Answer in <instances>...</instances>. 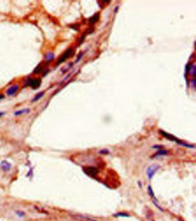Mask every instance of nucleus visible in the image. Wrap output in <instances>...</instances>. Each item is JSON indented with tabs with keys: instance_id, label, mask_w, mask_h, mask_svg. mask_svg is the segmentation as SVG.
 <instances>
[{
	"instance_id": "nucleus-16",
	"label": "nucleus",
	"mask_w": 196,
	"mask_h": 221,
	"mask_svg": "<svg viewBox=\"0 0 196 221\" xmlns=\"http://www.w3.org/2000/svg\"><path fill=\"white\" fill-rule=\"evenodd\" d=\"M100 153H101V154H109V151L108 150V149H105L101 150L100 152Z\"/></svg>"
},
{
	"instance_id": "nucleus-9",
	"label": "nucleus",
	"mask_w": 196,
	"mask_h": 221,
	"mask_svg": "<svg viewBox=\"0 0 196 221\" xmlns=\"http://www.w3.org/2000/svg\"><path fill=\"white\" fill-rule=\"evenodd\" d=\"M147 189H148V194H149V195L150 196V197L152 198V199L153 200V203H154V202H158V200L156 199V197H155V194H154V191H153L152 187H151V186H150V185H149V186H148Z\"/></svg>"
},
{
	"instance_id": "nucleus-20",
	"label": "nucleus",
	"mask_w": 196,
	"mask_h": 221,
	"mask_svg": "<svg viewBox=\"0 0 196 221\" xmlns=\"http://www.w3.org/2000/svg\"><path fill=\"white\" fill-rule=\"evenodd\" d=\"M4 98V95L3 94H0V100H2Z\"/></svg>"
},
{
	"instance_id": "nucleus-22",
	"label": "nucleus",
	"mask_w": 196,
	"mask_h": 221,
	"mask_svg": "<svg viewBox=\"0 0 196 221\" xmlns=\"http://www.w3.org/2000/svg\"><path fill=\"white\" fill-rule=\"evenodd\" d=\"M4 112H0V117L1 116H3L4 115Z\"/></svg>"
},
{
	"instance_id": "nucleus-12",
	"label": "nucleus",
	"mask_w": 196,
	"mask_h": 221,
	"mask_svg": "<svg viewBox=\"0 0 196 221\" xmlns=\"http://www.w3.org/2000/svg\"><path fill=\"white\" fill-rule=\"evenodd\" d=\"M44 95V92H40L39 93L36 94L34 96V97L32 99V102H36L38 100H39L40 99H42Z\"/></svg>"
},
{
	"instance_id": "nucleus-15",
	"label": "nucleus",
	"mask_w": 196,
	"mask_h": 221,
	"mask_svg": "<svg viewBox=\"0 0 196 221\" xmlns=\"http://www.w3.org/2000/svg\"><path fill=\"white\" fill-rule=\"evenodd\" d=\"M115 216H123V217H127V216H129L128 215V214L124 213H117L116 214H114V215Z\"/></svg>"
},
{
	"instance_id": "nucleus-19",
	"label": "nucleus",
	"mask_w": 196,
	"mask_h": 221,
	"mask_svg": "<svg viewBox=\"0 0 196 221\" xmlns=\"http://www.w3.org/2000/svg\"><path fill=\"white\" fill-rule=\"evenodd\" d=\"M48 71H49V70H47H47H46V72H44V73H43V76H46V74H47V73H48Z\"/></svg>"
},
{
	"instance_id": "nucleus-6",
	"label": "nucleus",
	"mask_w": 196,
	"mask_h": 221,
	"mask_svg": "<svg viewBox=\"0 0 196 221\" xmlns=\"http://www.w3.org/2000/svg\"><path fill=\"white\" fill-rule=\"evenodd\" d=\"M0 167L4 172H9L12 168V164L6 160H3L0 163Z\"/></svg>"
},
{
	"instance_id": "nucleus-1",
	"label": "nucleus",
	"mask_w": 196,
	"mask_h": 221,
	"mask_svg": "<svg viewBox=\"0 0 196 221\" xmlns=\"http://www.w3.org/2000/svg\"><path fill=\"white\" fill-rule=\"evenodd\" d=\"M160 134H161L162 136L168 139V140H170L171 141L175 142L177 144H178V145H180L182 146H184V147L190 148V149L194 148V146L193 145H189V144H188L186 143H184L181 140H179L178 138H177V137H175V136H174V135L169 134V133H167L165 131L161 130L160 131Z\"/></svg>"
},
{
	"instance_id": "nucleus-17",
	"label": "nucleus",
	"mask_w": 196,
	"mask_h": 221,
	"mask_svg": "<svg viewBox=\"0 0 196 221\" xmlns=\"http://www.w3.org/2000/svg\"><path fill=\"white\" fill-rule=\"evenodd\" d=\"M16 214L18 216H20V217H22V216H24L25 213H24V212H23V211H16Z\"/></svg>"
},
{
	"instance_id": "nucleus-7",
	"label": "nucleus",
	"mask_w": 196,
	"mask_h": 221,
	"mask_svg": "<svg viewBox=\"0 0 196 221\" xmlns=\"http://www.w3.org/2000/svg\"><path fill=\"white\" fill-rule=\"evenodd\" d=\"M19 87L18 85H13L12 86L10 87L9 88L6 90V93L8 96H10L14 95L15 93H16V92L19 90Z\"/></svg>"
},
{
	"instance_id": "nucleus-18",
	"label": "nucleus",
	"mask_w": 196,
	"mask_h": 221,
	"mask_svg": "<svg viewBox=\"0 0 196 221\" xmlns=\"http://www.w3.org/2000/svg\"><path fill=\"white\" fill-rule=\"evenodd\" d=\"M162 148H163V146H162V145H155L154 146H152V148H154V149H162Z\"/></svg>"
},
{
	"instance_id": "nucleus-3",
	"label": "nucleus",
	"mask_w": 196,
	"mask_h": 221,
	"mask_svg": "<svg viewBox=\"0 0 196 221\" xmlns=\"http://www.w3.org/2000/svg\"><path fill=\"white\" fill-rule=\"evenodd\" d=\"M160 168V166L158 165H152L151 166H150L148 167L146 170V174H147V177L149 180H151L152 178L154 176L155 173L157 172V170Z\"/></svg>"
},
{
	"instance_id": "nucleus-2",
	"label": "nucleus",
	"mask_w": 196,
	"mask_h": 221,
	"mask_svg": "<svg viewBox=\"0 0 196 221\" xmlns=\"http://www.w3.org/2000/svg\"><path fill=\"white\" fill-rule=\"evenodd\" d=\"M42 84V80L39 78H28L25 80L24 84L26 86L31 87L33 89L39 88Z\"/></svg>"
},
{
	"instance_id": "nucleus-11",
	"label": "nucleus",
	"mask_w": 196,
	"mask_h": 221,
	"mask_svg": "<svg viewBox=\"0 0 196 221\" xmlns=\"http://www.w3.org/2000/svg\"><path fill=\"white\" fill-rule=\"evenodd\" d=\"M30 108H25V109H23L17 110V111H16L15 112L14 115L15 116H19V115H22V114L28 113V112H30Z\"/></svg>"
},
{
	"instance_id": "nucleus-13",
	"label": "nucleus",
	"mask_w": 196,
	"mask_h": 221,
	"mask_svg": "<svg viewBox=\"0 0 196 221\" xmlns=\"http://www.w3.org/2000/svg\"><path fill=\"white\" fill-rule=\"evenodd\" d=\"M168 153V151H167L166 150H161L155 153L153 157L156 158V157H159L160 156H162V155H165L167 154Z\"/></svg>"
},
{
	"instance_id": "nucleus-8",
	"label": "nucleus",
	"mask_w": 196,
	"mask_h": 221,
	"mask_svg": "<svg viewBox=\"0 0 196 221\" xmlns=\"http://www.w3.org/2000/svg\"><path fill=\"white\" fill-rule=\"evenodd\" d=\"M54 58H55V55L52 52H48L44 56V60L47 62H49L53 61Z\"/></svg>"
},
{
	"instance_id": "nucleus-5",
	"label": "nucleus",
	"mask_w": 196,
	"mask_h": 221,
	"mask_svg": "<svg viewBox=\"0 0 196 221\" xmlns=\"http://www.w3.org/2000/svg\"><path fill=\"white\" fill-rule=\"evenodd\" d=\"M72 52H73V49H72V48H69V49H67V50L62 54L61 57L58 59L57 65H59L60 64H62V63L64 62L65 60H66L67 58L70 57V56Z\"/></svg>"
},
{
	"instance_id": "nucleus-14",
	"label": "nucleus",
	"mask_w": 196,
	"mask_h": 221,
	"mask_svg": "<svg viewBox=\"0 0 196 221\" xmlns=\"http://www.w3.org/2000/svg\"><path fill=\"white\" fill-rule=\"evenodd\" d=\"M98 18H99L98 15H94L92 18H90V21L92 22V24H93V23H94V22H96L97 21V20H98Z\"/></svg>"
},
{
	"instance_id": "nucleus-10",
	"label": "nucleus",
	"mask_w": 196,
	"mask_h": 221,
	"mask_svg": "<svg viewBox=\"0 0 196 221\" xmlns=\"http://www.w3.org/2000/svg\"><path fill=\"white\" fill-rule=\"evenodd\" d=\"M44 65L40 64L38 65V66H36V67L34 69V70L33 71V73L34 74H37L40 73H41V72L44 69Z\"/></svg>"
},
{
	"instance_id": "nucleus-4",
	"label": "nucleus",
	"mask_w": 196,
	"mask_h": 221,
	"mask_svg": "<svg viewBox=\"0 0 196 221\" xmlns=\"http://www.w3.org/2000/svg\"><path fill=\"white\" fill-rule=\"evenodd\" d=\"M83 170L85 174L93 177L96 176L99 173L98 169L96 167H94V166H87V167L83 168Z\"/></svg>"
},
{
	"instance_id": "nucleus-21",
	"label": "nucleus",
	"mask_w": 196,
	"mask_h": 221,
	"mask_svg": "<svg viewBox=\"0 0 196 221\" xmlns=\"http://www.w3.org/2000/svg\"><path fill=\"white\" fill-rule=\"evenodd\" d=\"M138 185L140 188H141V187H142V185H141V182L140 181H138Z\"/></svg>"
}]
</instances>
